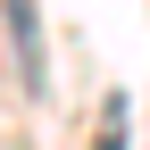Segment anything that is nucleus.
<instances>
[{"mask_svg": "<svg viewBox=\"0 0 150 150\" xmlns=\"http://www.w3.org/2000/svg\"><path fill=\"white\" fill-rule=\"evenodd\" d=\"M8 17V42H17V75L42 92V0H0Z\"/></svg>", "mask_w": 150, "mask_h": 150, "instance_id": "f257e3e1", "label": "nucleus"}, {"mask_svg": "<svg viewBox=\"0 0 150 150\" xmlns=\"http://www.w3.org/2000/svg\"><path fill=\"white\" fill-rule=\"evenodd\" d=\"M125 108H134L125 92H108V100H100V134H92V150H125Z\"/></svg>", "mask_w": 150, "mask_h": 150, "instance_id": "f03ea898", "label": "nucleus"}]
</instances>
